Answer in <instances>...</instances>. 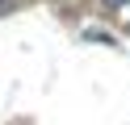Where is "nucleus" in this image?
<instances>
[{
	"mask_svg": "<svg viewBox=\"0 0 130 125\" xmlns=\"http://www.w3.org/2000/svg\"><path fill=\"white\" fill-rule=\"evenodd\" d=\"M101 4H105V8H122L126 0H101Z\"/></svg>",
	"mask_w": 130,
	"mask_h": 125,
	"instance_id": "obj_1",
	"label": "nucleus"
},
{
	"mask_svg": "<svg viewBox=\"0 0 130 125\" xmlns=\"http://www.w3.org/2000/svg\"><path fill=\"white\" fill-rule=\"evenodd\" d=\"M0 4H4V0H0Z\"/></svg>",
	"mask_w": 130,
	"mask_h": 125,
	"instance_id": "obj_2",
	"label": "nucleus"
}]
</instances>
